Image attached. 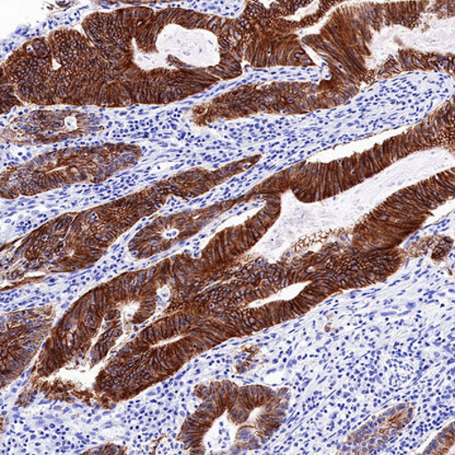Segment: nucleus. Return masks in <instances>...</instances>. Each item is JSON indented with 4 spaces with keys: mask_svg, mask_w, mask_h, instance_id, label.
I'll list each match as a JSON object with an SVG mask.
<instances>
[{
    "mask_svg": "<svg viewBox=\"0 0 455 455\" xmlns=\"http://www.w3.org/2000/svg\"><path fill=\"white\" fill-rule=\"evenodd\" d=\"M82 26L108 65L121 108L181 101L242 74L239 19L127 7L92 13Z\"/></svg>",
    "mask_w": 455,
    "mask_h": 455,
    "instance_id": "1",
    "label": "nucleus"
},
{
    "mask_svg": "<svg viewBox=\"0 0 455 455\" xmlns=\"http://www.w3.org/2000/svg\"><path fill=\"white\" fill-rule=\"evenodd\" d=\"M3 111L36 106L121 108L106 60L88 37L59 28L25 43L2 65Z\"/></svg>",
    "mask_w": 455,
    "mask_h": 455,
    "instance_id": "2",
    "label": "nucleus"
},
{
    "mask_svg": "<svg viewBox=\"0 0 455 455\" xmlns=\"http://www.w3.org/2000/svg\"><path fill=\"white\" fill-rule=\"evenodd\" d=\"M137 147L118 144L37 156L3 174V196H35L68 184L101 182L140 159Z\"/></svg>",
    "mask_w": 455,
    "mask_h": 455,
    "instance_id": "3",
    "label": "nucleus"
},
{
    "mask_svg": "<svg viewBox=\"0 0 455 455\" xmlns=\"http://www.w3.org/2000/svg\"><path fill=\"white\" fill-rule=\"evenodd\" d=\"M94 123L77 111H37L16 118L3 136L17 145H46L88 134Z\"/></svg>",
    "mask_w": 455,
    "mask_h": 455,
    "instance_id": "4",
    "label": "nucleus"
},
{
    "mask_svg": "<svg viewBox=\"0 0 455 455\" xmlns=\"http://www.w3.org/2000/svg\"><path fill=\"white\" fill-rule=\"evenodd\" d=\"M245 167L246 161H241V163L228 165V167L221 168L215 171V172L203 169H194L174 175V177L159 184L169 196H177L183 198L196 197L226 181L232 174L245 170Z\"/></svg>",
    "mask_w": 455,
    "mask_h": 455,
    "instance_id": "5",
    "label": "nucleus"
}]
</instances>
